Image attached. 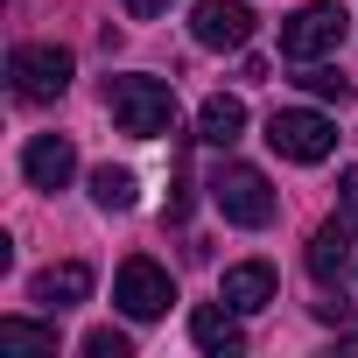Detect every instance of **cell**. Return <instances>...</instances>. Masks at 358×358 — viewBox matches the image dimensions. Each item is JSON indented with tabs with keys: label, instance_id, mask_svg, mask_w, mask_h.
Masks as SVG:
<instances>
[{
	"label": "cell",
	"instance_id": "cell-17",
	"mask_svg": "<svg viewBox=\"0 0 358 358\" xmlns=\"http://www.w3.org/2000/svg\"><path fill=\"white\" fill-rule=\"evenodd\" d=\"M85 358H134L127 330H85Z\"/></svg>",
	"mask_w": 358,
	"mask_h": 358
},
{
	"label": "cell",
	"instance_id": "cell-18",
	"mask_svg": "<svg viewBox=\"0 0 358 358\" xmlns=\"http://www.w3.org/2000/svg\"><path fill=\"white\" fill-rule=\"evenodd\" d=\"M337 218H344V225H358V162L337 176Z\"/></svg>",
	"mask_w": 358,
	"mask_h": 358
},
{
	"label": "cell",
	"instance_id": "cell-13",
	"mask_svg": "<svg viewBox=\"0 0 358 358\" xmlns=\"http://www.w3.org/2000/svg\"><path fill=\"white\" fill-rule=\"evenodd\" d=\"M197 141H204V148H239V141H246V106L225 99V92L204 99V113H197Z\"/></svg>",
	"mask_w": 358,
	"mask_h": 358
},
{
	"label": "cell",
	"instance_id": "cell-15",
	"mask_svg": "<svg viewBox=\"0 0 358 358\" xmlns=\"http://www.w3.org/2000/svg\"><path fill=\"white\" fill-rule=\"evenodd\" d=\"M0 344H8V351H57V323H29V316H0Z\"/></svg>",
	"mask_w": 358,
	"mask_h": 358
},
{
	"label": "cell",
	"instance_id": "cell-6",
	"mask_svg": "<svg viewBox=\"0 0 358 358\" xmlns=\"http://www.w3.org/2000/svg\"><path fill=\"white\" fill-rule=\"evenodd\" d=\"M113 302H120L134 323H155V316L176 302V281H169V267H155L148 253H134V260H120V274H113Z\"/></svg>",
	"mask_w": 358,
	"mask_h": 358
},
{
	"label": "cell",
	"instance_id": "cell-14",
	"mask_svg": "<svg viewBox=\"0 0 358 358\" xmlns=\"http://www.w3.org/2000/svg\"><path fill=\"white\" fill-rule=\"evenodd\" d=\"M92 204L99 211H134L141 204V183H134V169H92Z\"/></svg>",
	"mask_w": 358,
	"mask_h": 358
},
{
	"label": "cell",
	"instance_id": "cell-7",
	"mask_svg": "<svg viewBox=\"0 0 358 358\" xmlns=\"http://www.w3.org/2000/svg\"><path fill=\"white\" fill-rule=\"evenodd\" d=\"M253 8L246 0H197V15H190V36L204 43V50H246L253 43Z\"/></svg>",
	"mask_w": 358,
	"mask_h": 358
},
{
	"label": "cell",
	"instance_id": "cell-19",
	"mask_svg": "<svg viewBox=\"0 0 358 358\" xmlns=\"http://www.w3.org/2000/svg\"><path fill=\"white\" fill-rule=\"evenodd\" d=\"M120 8H127L134 22H155V15H169V8H176V0H120Z\"/></svg>",
	"mask_w": 358,
	"mask_h": 358
},
{
	"label": "cell",
	"instance_id": "cell-12",
	"mask_svg": "<svg viewBox=\"0 0 358 358\" xmlns=\"http://www.w3.org/2000/svg\"><path fill=\"white\" fill-rule=\"evenodd\" d=\"M351 232H358V225H344V218L316 225V239H309V274H316L323 288L344 281V267H351Z\"/></svg>",
	"mask_w": 358,
	"mask_h": 358
},
{
	"label": "cell",
	"instance_id": "cell-16",
	"mask_svg": "<svg viewBox=\"0 0 358 358\" xmlns=\"http://www.w3.org/2000/svg\"><path fill=\"white\" fill-rule=\"evenodd\" d=\"M309 99H323V106H351V78L344 71H330V64H302V78H295Z\"/></svg>",
	"mask_w": 358,
	"mask_h": 358
},
{
	"label": "cell",
	"instance_id": "cell-9",
	"mask_svg": "<svg viewBox=\"0 0 358 358\" xmlns=\"http://www.w3.org/2000/svg\"><path fill=\"white\" fill-rule=\"evenodd\" d=\"M190 344L197 351H211V358H232V351H246V330H239V309L218 295V302H204V309H190Z\"/></svg>",
	"mask_w": 358,
	"mask_h": 358
},
{
	"label": "cell",
	"instance_id": "cell-4",
	"mask_svg": "<svg viewBox=\"0 0 358 358\" xmlns=\"http://www.w3.org/2000/svg\"><path fill=\"white\" fill-rule=\"evenodd\" d=\"M344 8H337V0H309V8L302 15H288L281 22V57L288 64H323L337 43H344Z\"/></svg>",
	"mask_w": 358,
	"mask_h": 358
},
{
	"label": "cell",
	"instance_id": "cell-2",
	"mask_svg": "<svg viewBox=\"0 0 358 358\" xmlns=\"http://www.w3.org/2000/svg\"><path fill=\"white\" fill-rule=\"evenodd\" d=\"M211 204L225 211V225H246V232H260V225H274V183L253 169V162H225L218 176H211Z\"/></svg>",
	"mask_w": 358,
	"mask_h": 358
},
{
	"label": "cell",
	"instance_id": "cell-10",
	"mask_svg": "<svg viewBox=\"0 0 358 358\" xmlns=\"http://www.w3.org/2000/svg\"><path fill=\"white\" fill-rule=\"evenodd\" d=\"M85 295H92V267H85V260H57V267L36 274V309H50V316L78 309Z\"/></svg>",
	"mask_w": 358,
	"mask_h": 358
},
{
	"label": "cell",
	"instance_id": "cell-3",
	"mask_svg": "<svg viewBox=\"0 0 358 358\" xmlns=\"http://www.w3.org/2000/svg\"><path fill=\"white\" fill-rule=\"evenodd\" d=\"M71 50H57V43H15L8 50V85H15V99H29V106H50V99H64L71 92Z\"/></svg>",
	"mask_w": 358,
	"mask_h": 358
},
{
	"label": "cell",
	"instance_id": "cell-5",
	"mask_svg": "<svg viewBox=\"0 0 358 358\" xmlns=\"http://www.w3.org/2000/svg\"><path fill=\"white\" fill-rule=\"evenodd\" d=\"M267 148H274L281 162H323V155L337 148V127H330V113L281 106V113L267 120Z\"/></svg>",
	"mask_w": 358,
	"mask_h": 358
},
{
	"label": "cell",
	"instance_id": "cell-1",
	"mask_svg": "<svg viewBox=\"0 0 358 358\" xmlns=\"http://www.w3.org/2000/svg\"><path fill=\"white\" fill-rule=\"evenodd\" d=\"M106 113L120 134L162 141V134H176V85L169 78H106Z\"/></svg>",
	"mask_w": 358,
	"mask_h": 358
},
{
	"label": "cell",
	"instance_id": "cell-11",
	"mask_svg": "<svg viewBox=\"0 0 358 358\" xmlns=\"http://www.w3.org/2000/svg\"><path fill=\"white\" fill-rule=\"evenodd\" d=\"M274 288H281V281H274L267 260H239V267H225V281H218V295H225L239 316H260V309L274 302Z\"/></svg>",
	"mask_w": 358,
	"mask_h": 358
},
{
	"label": "cell",
	"instance_id": "cell-8",
	"mask_svg": "<svg viewBox=\"0 0 358 358\" xmlns=\"http://www.w3.org/2000/svg\"><path fill=\"white\" fill-rule=\"evenodd\" d=\"M22 176L36 190H64L71 176H78V148L64 141V134H36L29 148H22Z\"/></svg>",
	"mask_w": 358,
	"mask_h": 358
}]
</instances>
